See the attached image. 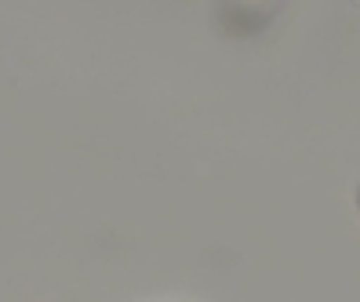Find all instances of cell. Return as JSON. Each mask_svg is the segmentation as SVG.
Instances as JSON below:
<instances>
[{"mask_svg": "<svg viewBox=\"0 0 360 302\" xmlns=\"http://www.w3.org/2000/svg\"><path fill=\"white\" fill-rule=\"evenodd\" d=\"M353 4H356V8H360V0H353Z\"/></svg>", "mask_w": 360, "mask_h": 302, "instance_id": "obj_1", "label": "cell"}, {"mask_svg": "<svg viewBox=\"0 0 360 302\" xmlns=\"http://www.w3.org/2000/svg\"><path fill=\"white\" fill-rule=\"evenodd\" d=\"M356 204H360V197H356Z\"/></svg>", "mask_w": 360, "mask_h": 302, "instance_id": "obj_2", "label": "cell"}]
</instances>
